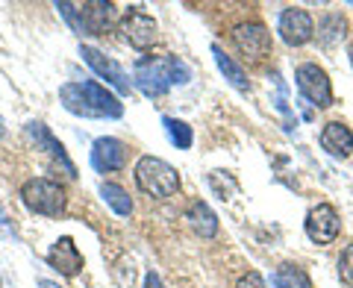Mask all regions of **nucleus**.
<instances>
[{
	"mask_svg": "<svg viewBox=\"0 0 353 288\" xmlns=\"http://www.w3.org/2000/svg\"><path fill=\"white\" fill-rule=\"evenodd\" d=\"M192 80L189 65L176 56H141L132 65V85L145 97H162L174 85Z\"/></svg>",
	"mask_w": 353,
	"mask_h": 288,
	"instance_id": "obj_1",
	"label": "nucleus"
},
{
	"mask_svg": "<svg viewBox=\"0 0 353 288\" xmlns=\"http://www.w3.org/2000/svg\"><path fill=\"white\" fill-rule=\"evenodd\" d=\"M92 165L97 174H112L127 165V144L115 136H101L92 144Z\"/></svg>",
	"mask_w": 353,
	"mask_h": 288,
	"instance_id": "obj_13",
	"label": "nucleus"
},
{
	"mask_svg": "<svg viewBox=\"0 0 353 288\" xmlns=\"http://www.w3.org/2000/svg\"><path fill=\"white\" fill-rule=\"evenodd\" d=\"M77 24L74 30L85 32V36H103V32L115 24V6L103 3V0H88V3H74Z\"/></svg>",
	"mask_w": 353,
	"mask_h": 288,
	"instance_id": "obj_10",
	"label": "nucleus"
},
{
	"mask_svg": "<svg viewBox=\"0 0 353 288\" xmlns=\"http://www.w3.org/2000/svg\"><path fill=\"white\" fill-rule=\"evenodd\" d=\"M339 280L347 288H353V245L341 250V256H339Z\"/></svg>",
	"mask_w": 353,
	"mask_h": 288,
	"instance_id": "obj_22",
	"label": "nucleus"
},
{
	"mask_svg": "<svg viewBox=\"0 0 353 288\" xmlns=\"http://www.w3.org/2000/svg\"><path fill=\"white\" fill-rule=\"evenodd\" d=\"M59 101H62V106L68 109L71 115H77V118H92L85 97H83V92H80V83H65V85L59 88Z\"/></svg>",
	"mask_w": 353,
	"mask_h": 288,
	"instance_id": "obj_21",
	"label": "nucleus"
},
{
	"mask_svg": "<svg viewBox=\"0 0 353 288\" xmlns=\"http://www.w3.org/2000/svg\"><path fill=\"white\" fill-rule=\"evenodd\" d=\"M321 150H327L333 159H347L353 153V130L341 121H330L321 130Z\"/></svg>",
	"mask_w": 353,
	"mask_h": 288,
	"instance_id": "obj_15",
	"label": "nucleus"
},
{
	"mask_svg": "<svg viewBox=\"0 0 353 288\" xmlns=\"http://www.w3.org/2000/svg\"><path fill=\"white\" fill-rule=\"evenodd\" d=\"M294 83H297V92H301V97L309 106H315V109L333 106V83H330L327 71L318 62L297 65L294 68Z\"/></svg>",
	"mask_w": 353,
	"mask_h": 288,
	"instance_id": "obj_4",
	"label": "nucleus"
},
{
	"mask_svg": "<svg viewBox=\"0 0 353 288\" xmlns=\"http://www.w3.org/2000/svg\"><path fill=\"white\" fill-rule=\"evenodd\" d=\"M27 138H30L32 144H36V150H44L53 162H59L68 176H77V168H74V162L68 159V153H65L62 141L53 138V132H50L48 127H44L41 121H30V124H27Z\"/></svg>",
	"mask_w": 353,
	"mask_h": 288,
	"instance_id": "obj_14",
	"label": "nucleus"
},
{
	"mask_svg": "<svg viewBox=\"0 0 353 288\" xmlns=\"http://www.w3.org/2000/svg\"><path fill=\"white\" fill-rule=\"evenodd\" d=\"M101 197H103V203L112 209L115 215H121V218L132 215V200H130V194H127L118 183H101Z\"/></svg>",
	"mask_w": 353,
	"mask_h": 288,
	"instance_id": "obj_20",
	"label": "nucleus"
},
{
	"mask_svg": "<svg viewBox=\"0 0 353 288\" xmlns=\"http://www.w3.org/2000/svg\"><path fill=\"white\" fill-rule=\"evenodd\" d=\"M185 220L194 229V236L201 238H215L218 236V215L212 212V206L203 200H192L185 206Z\"/></svg>",
	"mask_w": 353,
	"mask_h": 288,
	"instance_id": "obj_16",
	"label": "nucleus"
},
{
	"mask_svg": "<svg viewBox=\"0 0 353 288\" xmlns=\"http://www.w3.org/2000/svg\"><path fill=\"white\" fill-rule=\"evenodd\" d=\"M212 56H215V65H218V71L224 74V80L233 85V88H239V92H248L250 88V80H248V74H245V68L233 59V56H227L224 50L218 48V44H212Z\"/></svg>",
	"mask_w": 353,
	"mask_h": 288,
	"instance_id": "obj_17",
	"label": "nucleus"
},
{
	"mask_svg": "<svg viewBox=\"0 0 353 288\" xmlns=\"http://www.w3.org/2000/svg\"><path fill=\"white\" fill-rule=\"evenodd\" d=\"M303 229H306V238L312 241V245H321V247L333 245L341 232V218L336 212V206H330V203L312 206L306 220H303Z\"/></svg>",
	"mask_w": 353,
	"mask_h": 288,
	"instance_id": "obj_7",
	"label": "nucleus"
},
{
	"mask_svg": "<svg viewBox=\"0 0 353 288\" xmlns=\"http://www.w3.org/2000/svg\"><path fill=\"white\" fill-rule=\"evenodd\" d=\"M39 288H62V285L53 282V280H39Z\"/></svg>",
	"mask_w": 353,
	"mask_h": 288,
	"instance_id": "obj_27",
	"label": "nucleus"
},
{
	"mask_svg": "<svg viewBox=\"0 0 353 288\" xmlns=\"http://www.w3.org/2000/svg\"><path fill=\"white\" fill-rule=\"evenodd\" d=\"M345 30H347L345 18L336 15V12H330V15L321 18V24H318V41H321L324 48H333V44L345 41V36H347Z\"/></svg>",
	"mask_w": 353,
	"mask_h": 288,
	"instance_id": "obj_19",
	"label": "nucleus"
},
{
	"mask_svg": "<svg viewBox=\"0 0 353 288\" xmlns=\"http://www.w3.org/2000/svg\"><path fill=\"white\" fill-rule=\"evenodd\" d=\"M236 288H265V280H262V274L256 271H248L241 280L236 282Z\"/></svg>",
	"mask_w": 353,
	"mask_h": 288,
	"instance_id": "obj_23",
	"label": "nucleus"
},
{
	"mask_svg": "<svg viewBox=\"0 0 353 288\" xmlns=\"http://www.w3.org/2000/svg\"><path fill=\"white\" fill-rule=\"evenodd\" d=\"M274 285H277V288H297L294 282H289V280H285L283 274H277V276H274Z\"/></svg>",
	"mask_w": 353,
	"mask_h": 288,
	"instance_id": "obj_25",
	"label": "nucleus"
},
{
	"mask_svg": "<svg viewBox=\"0 0 353 288\" xmlns=\"http://www.w3.org/2000/svg\"><path fill=\"white\" fill-rule=\"evenodd\" d=\"M80 56H83V62L92 68L101 80H106L109 85L115 88L118 94H130V88H132V80L127 76V71L121 68V65L112 59V56H106L103 50H97V48H92V44H80Z\"/></svg>",
	"mask_w": 353,
	"mask_h": 288,
	"instance_id": "obj_6",
	"label": "nucleus"
},
{
	"mask_svg": "<svg viewBox=\"0 0 353 288\" xmlns=\"http://www.w3.org/2000/svg\"><path fill=\"white\" fill-rule=\"evenodd\" d=\"M118 27H121V32H124V39L130 41V48H136V50H150L153 44H157V39H159L157 21H153L148 12L136 9V6L127 9V12L121 15Z\"/></svg>",
	"mask_w": 353,
	"mask_h": 288,
	"instance_id": "obj_8",
	"label": "nucleus"
},
{
	"mask_svg": "<svg viewBox=\"0 0 353 288\" xmlns=\"http://www.w3.org/2000/svg\"><path fill=\"white\" fill-rule=\"evenodd\" d=\"M0 232H12V224H9V218H6L3 209H0Z\"/></svg>",
	"mask_w": 353,
	"mask_h": 288,
	"instance_id": "obj_26",
	"label": "nucleus"
},
{
	"mask_svg": "<svg viewBox=\"0 0 353 288\" xmlns=\"http://www.w3.org/2000/svg\"><path fill=\"white\" fill-rule=\"evenodd\" d=\"M233 44L241 56H248L250 62L268 59L274 50V39L262 21H245V24L233 27Z\"/></svg>",
	"mask_w": 353,
	"mask_h": 288,
	"instance_id": "obj_5",
	"label": "nucleus"
},
{
	"mask_svg": "<svg viewBox=\"0 0 353 288\" xmlns=\"http://www.w3.org/2000/svg\"><path fill=\"white\" fill-rule=\"evenodd\" d=\"M48 265L53 271H59L62 276H77L85 268V259L71 236H59L48 250Z\"/></svg>",
	"mask_w": 353,
	"mask_h": 288,
	"instance_id": "obj_12",
	"label": "nucleus"
},
{
	"mask_svg": "<svg viewBox=\"0 0 353 288\" xmlns=\"http://www.w3.org/2000/svg\"><path fill=\"white\" fill-rule=\"evenodd\" d=\"M277 32L289 48H303L315 36V21L303 6H285L277 21Z\"/></svg>",
	"mask_w": 353,
	"mask_h": 288,
	"instance_id": "obj_9",
	"label": "nucleus"
},
{
	"mask_svg": "<svg viewBox=\"0 0 353 288\" xmlns=\"http://www.w3.org/2000/svg\"><path fill=\"white\" fill-rule=\"evenodd\" d=\"M141 288H165V282H162V276L157 271H148L145 274V285H141Z\"/></svg>",
	"mask_w": 353,
	"mask_h": 288,
	"instance_id": "obj_24",
	"label": "nucleus"
},
{
	"mask_svg": "<svg viewBox=\"0 0 353 288\" xmlns=\"http://www.w3.org/2000/svg\"><path fill=\"white\" fill-rule=\"evenodd\" d=\"M347 56H350V65H353V44H350V48H347Z\"/></svg>",
	"mask_w": 353,
	"mask_h": 288,
	"instance_id": "obj_29",
	"label": "nucleus"
},
{
	"mask_svg": "<svg viewBox=\"0 0 353 288\" xmlns=\"http://www.w3.org/2000/svg\"><path fill=\"white\" fill-rule=\"evenodd\" d=\"M6 136V121H3V115H0V138Z\"/></svg>",
	"mask_w": 353,
	"mask_h": 288,
	"instance_id": "obj_28",
	"label": "nucleus"
},
{
	"mask_svg": "<svg viewBox=\"0 0 353 288\" xmlns=\"http://www.w3.org/2000/svg\"><path fill=\"white\" fill-rule=\"evenodd\" d=\"M162 127H165V136H168V141L174 144L176 150H189L192 144H194V130L185 124V121L165 115L162 118Z\"/></svg>",
	"mask_w": 353,
	"mask_h": 288,
	"instance_id": "obj_18",
	"label": "nucleus"
},
{
	"mask_svg": "<svg viewBox=\"0 0 353 288\" xmlns=\"http://www.w3.org/2000/svg\"><path fill=\"white\" fill-rule=\"evenodd\" d=\"M80 92L88 103V112L92 118H121L124 115V103L118 101V94H112L106 85H101L97 80H83L80 83Z\"/></svg>",
	"mask_w": 353,
	"mask_h": 288,
	"instance_id": "obj_11",
	"label": "nucleus"
},
{
	"mask_svg": "<svg viewBox=\"0 0 353 288\" xmlns=\"http://www.w3.org/2000/svg\"><path fill=\"white\" fill-rule=\"evenodd\" d=\"M136 185L145 194L157 197V200H168L180 192V174H176L174 165H168L159 156H141L136 162Z\"/></svg>",
	"mask_w": 353,
	"mask_h": 288,
	"instance_id": "obj_2",
	"label": "nucleus"
},
{
	"mask_svg": "<svg viewBox=\"0 0 353 288\" xmlns=\"http://www.w3.org/2000/svg\"><path fill=\"white\" fill-rule=\"evenodd\" d=\"M21 200H24L30 212L44 218H59L65 215V206H68L65 188L59 183L48 180V176H32V180L21 185Z\"/></svg>",
	"mask_w": 353,
	"mask_h": 288,
	"instance_id": "obj_3",
	"label": "nucleus"
}]
</instances>
